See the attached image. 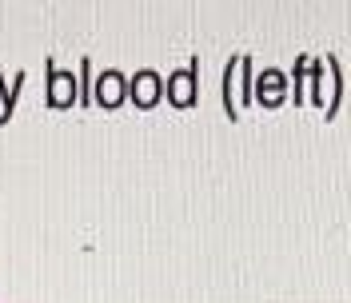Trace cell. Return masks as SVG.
I'll return each instance as SVG.
<instances>
[{
    "label": "cell",
    "instance_id": "cell-2",
    "mask_svg": "<svg viewBox=\"0 0 351 303\" xmlns=\"http://www.w3.org/2000/svg\"><path fill=\"white\" fill-rule=\"evenodd\" d=\"M48 100H52L56 108H68V104L76 100V80H72L68 72H52V80H48Z\"/></svg>",
    "mask_w": 351,
    "mask_h": 303
},
{
    "label": "cell",
    "instance_id": "cell-1",
    "mask_svg": "<svg viewBox=\"0 0 351 303\" xmlns=\"http://www.w3.org/2000/svg\"><path fill=\"white\" fill-rule=\"evenodd\" d=\"M96 100H100L104 108H116V104L124 100V76H120V72H104V76L96 80Z\"/></svg>",
    "mask_w": 351,
    "mask_h": 303
},
{
    "label": "cell",
    "instance_id": "cell-4",
    "mask_svg": "<svg viewBox=\"0 0 351 303\" xmlns=\"http://www.w3.org/2000/svg\"><path fill=\"white\" fill-rule=\"evenodd\" d=\"M172 100L176 104H192V76H172Z\"/></svg>",
    "mask_w": 351,
    "mask_h": 303
},
{
    "label": "cell",
    "instance_id": "cell-3",
    "mask_svg": "<svg viewBox=\"0 0 351 303\" xmlns=\"http://www.w3.org/2000/svg\"><path fill=\"white\" fill-rule=\"evenodd\" d=\"M132 96H136V104H152L156 96H160V80H156L152 72H140V76H136V88H132Z\"/></svg>",
    "mask_w": 351,
    "mask_h": 303
}]
</instances>
